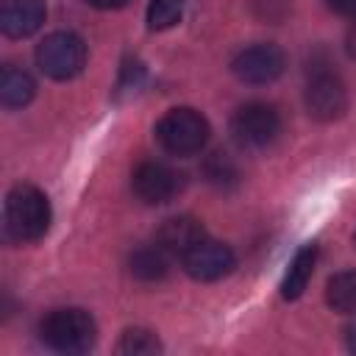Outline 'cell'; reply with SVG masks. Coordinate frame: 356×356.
Instances as JSON below:
<instances>
[{"label": "cell", "instance_id": "6da1fadb", "mask_svg": "<svg viewBox=\"0 0 356 356\" xmlns=\"http://www.w3.org/2000/svg\"><path fill=\"white\" fill-rule=\"evenodd\" d=\"M3 228L11 242H36L50 228V200L39 186L17 184L3 203Z\"/></svg>", "mask_w": 356, "mask_h": 356}, {"label": "cell", "instance_id": "7a4b0ae2", "mask_svg": "<svg viewBox=\"0 0 356 356\" xmlns=\"http://www.w3.org/2000/svg\"><path fill=\"white\" fill-rule=\"evenodd\" d=\"M156 134V142L161 145L164 153L170 156H178V159H189V156H197L206 142H209V120L189 108V106H181V108H170L153 128Z\"/></svg>", "mask_w": 356, "mask_h": 356}, {"label": "cell", "instance_id": "3957f363", "mask_svg": "<svg viewBox=\"0 0 356 356\" xmlns=\"http://www.w3.org/2000/svg\"><path fill=\"white\" fill-rule=\"evenodd\" d=\"M39 337L58 353H86L97 339V325L83 309H56L39 323Z\"/></svg>", "mask_w": 356, "mask_h": 356}, {"label": "cell", "instance_id": "277c9868", "mask_svg": "<svg viewBox=\"0 0 356 356\" xmlns=\"http://www.w3.org/2000/svg\"><path fill=\"white\" fill-rule=\"evenodd\" d=\"M303 103L309 117L320 122H334L348 111V89L342 78L331 70V64H317V61L309 64Z\"/></svg>", "mask_w": 356, "mask_h": 356}, {"label": "cell", "instance_id": "5b68a950", "mask_svg": "<svg viewBox=\"0 0 356 356\" xmlns=\"http://www.w3.org/2000/svg\"><path fill=\"white\" fill-rule=\"evenodd\" d=\"M36 67L53 81H70L86 67V44L72 31H53L36 47Z\"/></svg>", "mask_w": 356, "mask_h": 356}, {"label": "cell", "instance_id": "8992f818", "mask_svg": "<svg viewBox=\"0 0 356 356\" xmlns=\"http://www.w3.org/2000/svg\"><path fill=\"white\" fill-rule=\"evenodd\" d=\"M281 134V117L270 103H245L231 117V136L248 150L273 145Z\"/></svg>", "mask_w": 356, "mask_h": 356}, {"label": "cell", "instance_id": "52a82bcc", "mask_svg": "<svg viewBox=\"0 0 356 356\" xmlns=\"http://www.w3.org/2000/svg\"><path fill=\"white\" fill-rule=\"evenodd\" d=\"M284 70H286V56L273 42H259V44L242 47L231 61V72L242 83H253V86L273 83L275 78H281Z\"/></svg>", "mask_w": 356, "mask_h": 356}, {"label": "cell", "instance_id": "ba28073f", "mask_svg": "<svg viewBox=\"0 0 356 356\" xmlns=\"http://www.w3.org/2000/svg\"><path fill=\"white\" fill-rule=\"evenodd\" d=\"M184 184H186L184 172H178L175 167H170L164 161H142L131 175V186H134L136 197L150 206L170 203L172 197H178L184 192Z\"/></svg>", "mask_w": 356, "mask_h": 356}, {"label": "cell", "instance_id": "9c48e42d", "mask_svg": "<svg viewBox=\"0 0 356 356\" xmlns=\"http://www.w3.org/2000/svg\"><path fill=\"white\" fill-rule=\"evenodd\" d=\"M181 264L186 275H192L195 281H217L236 267V256L228 245L206 236L181 256Z\"/></svg>", "mask_w": 356, "mask_h": 356}, {"label": "cell", "instance_id": "30bf717a", "mask_svg": "<svg viewBox=\"0 0 356 356\" xmlns=\"http://www.w3.org/2000/svg\"><path fill=\"white\" fill-rule=\"evenodd\" d=\"M47 8L42 0H3L0 28L8 39H25L44 25Z\"/></svg>", "mask_w": 356, "mask_h": 356}, {"label": "cell", "instance_id": "8fae6325", "mask_svg": "<svg viewBox=\"0 0 356 356\" xmlns=\"http://www.w3.org/2000/svg\"><path fill=\"white\" fill-rule=\"evenodd\" d=\"M200 239H206V231L203 225L195 220V217H170L161 222L159 234H156V242L170 253V256H184L189 248H195Z\"/></svg>", "mask_w": 356, "mask_h": 356}, {"label": "cell", "instance_id": "7c38bea8", "mask_svg": "<svg viewBox=\"0 0 356 356\" xmlns=\"http://www.w3.org/2000/svg\"><path fill=\"white\" fill-rule=\"evenodd\" d=\"M314 264H317V248L314 245H303L295 250V256L286 264V273L281 278V286H278L284 300H298L306 292L312 273H314Z\"/></svg>", "mask_w": 356, "mask_h": 356}, {"label": "cell", "instance_id": "4fadbf2b", "mask_svg": "<svg viewBox=\"0 0 356 356\" xmlns=\"http://www.w3.org/2000/svg\"><path fill=\"white\" fill-rule=\"evenodd\" d=\"M128 267H131V275L139 278V281H161L170 270V253L159 242L142 245L131 253Z\"/></svg>", "mask_w": 356, "mask_h": 356}, {"label": "cell", "instance_id": "5bb4252c", "mask_svg": "<svg viewBox=\"0 0 356 356\" xmlns=\"http://www.w3.org/2000/svg\"><path fill=\"white\" fill-rule=\"evenodd\" d=\"M36 83L25 70L17 67H3L0 72V103L6 108H22L33 100Z\"/></svg>", "mask_w": 356, "mask_h": 356}, {"label": "cell", "instance_id": "9a60e30c", "mask_svg": "<svg viewBox=\"0 0 356 356\" xmlns=\"http://www.w3.org/2000/svg\"><path fill=\"white\" fill-rule=\"evenodd\" d=\"M325 303L339 314H356V270H342L328 278Z\"/></svg>", "mask_w": 356, "mask_h": 356}, {"label": "cell", "instance_id": "2e32d148", "mask_svg": "<svg viewBox=\"0 0 356 356\" xmlns=\"http://www.w3.org/2000/svg\"><path fill=\"white\" fill-rule=\"evenodd\" d=\"M159 350H161V342L147 328H128L117 342V353L122 356H153Z\"/></svg>", "mask_w": 356, "mask_h": 356}, {"label": "cell", "instance_id": "e0dca14e", "mask_svg": "<svg viewBox=\"0 0 356 356\" xmlns=\"http://www.w3.org/2000/svg\"><path fill=\"white\" fill-rule=\"evenodd\" d=\"M203 175H206L209 184H214L220 189H231L239 181V170H236V164L225 153H211L203 161Z\"/></svg>", "mask_w": 356, "mask_h": 356}, {"label": "cell", "instance_id": "ac0fdd59", "mask_svg": "<svg viewBox=\"0 0 356 356\" xmlns=\"http://www.w3.org/2000/svg\"><path fill=\"white\" fill-rule=\"evenodd\" d=\"M184 17V0H150L147 6V28L150 31H167L178 25Z\"/></svg>", "mask_w": 356, "mask_h": 356}, {"label": "cell", "instance_id": "d6986e66", "mask_svg": "<svg viewBox=\"0 0 356 356\" xmlns=\"http://www.w3.org/2000/svg\"><path fill=\"white\" fill-rule=\"evenodd\" d=\"M286 0H253V14L264 22H281L286 17Z\"/></svg>", "mask_w": 356, "mask_h": 356}, {"label": "cell", "instance_id": "ffe728a7", "mask_svg": "<svg viewBox=\"0 0 356 356\" xmlns=\"http://www.w3.org/2000/svg\"><path fill=\"white\" fill-rule=\"evenodd\" d=\"M142 78H145V67H142L139 61H131V58H128V61L122 64L117 92H131V89H136V86L142 83Z\"/></svg>", "mask_w": 356, "mask_h": 356}, {"label": "cell", "instance_id": "44dd1931", "mask_svg": "<svg viewBox=\"0 0 356 356\" xmlns=\"http://www.w3.org/2000/svg\"><path fill=\"white\" fill-rule=\"evenodd\" d=\"M328 8L339 17H348V19H356V0H325Z\"/></svg>", "mask_w": 356, "mask_h": 356}, {"label": "cell", "instance_id": "7402d4cb", "mask_svg": "<svg viewBox=\"0 0 356 356\" xmlns=\"http://www.w3.org/2000/svg\"><path fill=\"white\" fill-rule=\"evenodd\" d=\"M89 6H95V8H103V11H114V8H122V6H128L131 0H86Z\"/></svg>", "mask_w": 356, "mask_h": 356}, {"label": "cell", "instance_id": "603a6c76", "mask_svg": "<svg viewBox=\"0 0 356 356\" xmlns=\"http://www.w3.org/2000/svg\"><path fill=\"white\" fill-rule=\"evenodd\" d=\"M345 47H348V56H350V58H356V22H353V28L348 31V39H345Z\"/></svg>", "mask_w": 356, "mask_h": 356}, {"label": "cell", "instance_id": "cb8c5ba5", "mask_svg": "<svg viewBox=\"0 0 356 356\" xmlns=\"http://www.w3.org/2000/svg\"><path fill=\"white\" fill-rule=\"evenodd\" d=\"M345 339H348V350H350V353H356V323H353V325H348Z\"/></svg>", "mask_w": 356, "mask_h": 356}, {"label": "cell", "instance_id": "d4e9b609", "mask_svg": "<svg viewBox=\"0 0 356 356\" xmlns=\"http://www.w3.org/2000/svg\"><path fill=\"white\" fill-rule=\"evenodd\" d=\"M353 239H356V236H353Z\"/></svg>", "mask_w": 356, "mask_h": 356}]
</instances>
